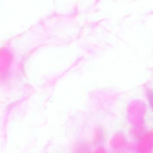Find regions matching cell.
Listing matches in <instances>:
<instances>
[{"instance_id": "6da1fadb", "label": "cell", "mask_w": 153, "mask_h": 153, "mask_svg": "<svg viewBox=\"0 0 153 153\" xmlns=\"http://www.w3.org/2000/svg\"><path fill=\"white\" fill-rule=\"evenodd\" d=\"M148 98L149 99V102L151 105L153 106V93L149 92L148 94Z\"/></svg>"}]
</instances>
